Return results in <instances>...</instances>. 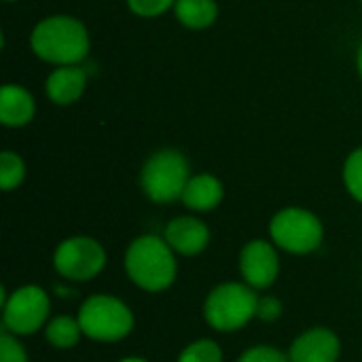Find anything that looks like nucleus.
<instances>
[{"label": "nucleus", "mask_w": 362, "mask_h": 362, "mask_svg": "<svg viewBox=\"0 0 362 362\" xmlns=\"http://www.w3.org/2000/svg\"><path fill=\"white\" fill-rule=\"evenodd\" d=\"M235 362H291V358L274 346H255L248 348Z\"/></svg>", "instance_id": "obj_21"}, {"label": "nucleus", "mask_w": 362, "mask_h": 362, "mask_svg": "<svg viewBox=\"0 0 362 362\" xmlns=\"http://www.w3.org/2000/svg\"><path fill=\"white\" fill-rule=\"evenodd\" d=\"M163 238L176 255L195 257L208 248L210 229L204 221L195 216H176L165 225Z\"/></svg>", "instance_id": "obj_11"}, {"label": "nucleus", "mask_w": 362, "mask_h": 362, "mask_svg": "<svg viewBox=\"0 0 362 362\" xmlns=\"http://www.w3.org/2000/svg\"><path fill=\"white\" fill-rule=\"evenodd\" d=\"M174 4H176V0H127V6L132 8V13H136L140 17L163 15Z\"/></svg>", "instance_id": "obj_22"}, {"label": "nucleus", "mask_w": 362, "mask_h": 362, "mask_svg": "<svg viewBox=\"0 0 362 362\" xmlns=\"http://www.w3.org/2000/svg\"><path fill=\"white\" fill-rule=\"evenodd\" d=\"M223 197H225V189L216 176L197 174L191 176L187 182L182 193V204L193 212H210L223 202Z\"/></svg>", "instance_id": "obj_14"}, {"label": "nucleus", "mask_w": 362, "mask_h": 362, "mask_svg": "<svg viewBox=\"0 0 362 362\" xmlns=\"http://www.w3.org/2000/svg\"><path fill=\"white\" fill-rule=\"evenodd\" d=\"M87 85V74L78 66H59L55 68L47 81H45V91L51 102L57 106H68L74 104Z\"/></svg>", "instance_id": "obj_12"}, {"label": "nucleus", "mask_w": 362, "mask_h": 362, "mask_svg": "<svg viewBox=\"0 0 362 362\" xmlns=\"http://www.w3.org/2000/svg\"><path fill=\"white\" fill-rule=\"evenodd\" d=\"M272 242L291 255H310L320 248L325 227L320 218L305 208H284L269 223Z\"/></svg>", "instance_id": "obj_7"}, {"label": "nucleus", "mask_w": 362, "mask_h": 362, "mask_svg": "<svg viewBox=\"0 0 362 362\" xmlns=\"http://www.w3.org/2000/svg\"><path fill=\"white\" fill-rule=\"evenodd\" d=\"M344 182L348 193L362 204V146L348 155L344 165Z\"/></svg>", "instance_id": "obj_19"}, {"label": "nucleus", "mask_w": 362, "mask_h": 362, "mask_svg": "<svg viewBox=\"0 0 362 362\" xmlns=\"http://www.w3.org/2000/svg\"><path fill=\"white\" fill-rule=\"evenodd\" d=\"M127 278L146 293L170 288L178 274L176 252L159 235H140L125 250Z\"/></svg>", "instance_id": "obj_2"}, {"label": "nucleus", "mask_w": 362, "mask_h": 362, "mask_svg": "<svg viewBox=\"0 0 362 362\" xmlns=\"http://www.w3.org/2000/svg\"><path fill=\"white\" fill-rule=\"evenodd\" d=\"M223 350L221 346L214 341V339H197L193 344H189L180 356H178V362H223Z\"/></svg>", "instance_id": "obj_18"}, {"label": "nucleus", "mask_w": 362, "mask_h": 362, "mask_svg": "<svg viewBox=\"0 0 362 362\" xmlns=\"http://www.w3.org/2000/svg\"><path fill=\"white\" fill-rule=\"evenodd\" d=\"M341 356L339 337L327 327L303 331L291 346V362H337Z\"/></svg>", "instance_id": "obj_10"}, {"label": "nucleus", "mask_w": 362, "mask_h": 362, "mask_svg": "<svg viewBox=\"0 0 362 362\" xmlns=\"http://www.w3.org/2000/svg\"><path fill=\"white\" fill-rule=\"evenodd\" d=\"M358 74H361V78H362V42H361V47H358Z\"/></svg>", "instance_id": "obj_25"}, {"label": "nucleus", "mask_w": 362, "mask_h": 362, "mask_svg": "<svg viewBox=\"0 0 362 362\" xmlns=\"http://www.w3.org/2000/svg\"><path fill=\"white\" fill-rule=\"evenodd\" d=\"M36 115L34 98L21 85L6 83L0 91V123L6 127L28 125Z\"/></svg>", "instance_id": "obj_13"}, {"label": "nucleus", "mask_w": 362, "mask_h": 362, "mask_svg": "<svg viewBox=\"0 0 362 362\" xmlns=\"http://www.w3.org/2000/svg\"><path fill=\"white\" fill-rule=\"evenodd\" d=\"M189 161L180 151L163 148L151 155L142 168L140 185L144 195L155 204H172L182 199L189 182Z\"/></svg>", "instance_id": "obj_6"}, {"label": "nucleus", "mask_w": 362, "mask_h": 362, "mask_svg": "<svg viewBox=\"0 0 362 362\" xmlns=\"http://www.w3.org/2000/svg\"><path fill=\"white\" fill-rule=\"evenodd\" d=\"M278 246L267 240H252L240 252V274L242 280L255 291H265L274 286L280 274Z\"/></svg>", "instance_id": "obj_9"}, {"label": "nucleus", "mask_w": 362, "mask_h": 362, "mask_svg": "<svg viewBox=\"0 0 362 362\" xmlns=\"http://www.w3.org/2000/svg\"><path fill=\"white\" fill-rule=\"evenodd\" d=\"M282 312H284V305L278 297L274 295H263L259 297V303H257V318L261 322H276L282 318Z\"/></svg>", "instance_id": "obj_23"}, {"label": "nucleus", "mask_w": 362, "mask_h": 362, "mask_svg": "<svg viewBox=\"0 0 362 362\" xmlns=\"http://www.w3.org/2000/svg\"><path fill=\"white\" fill-rule=\"evenodd\" d=\"M42 331H45L47 344L55 350H70L83 337L81 322L78 318H72V316H55L47 322Z\"/></svg>", "instance_id": "obj_16"}, {"label": "nucleus", "mask_w": 362, "mask_h": 362, "mask_svg": "<svg viewBox=\"0 0 362 362\" xmlns=\"http://www.w3.org/2000/svg\"><path fill=\"white\" fill-rule=\"evenodd\" d=\"M25 178V163L13 151H2L0 155V189L13 191Z\"/></svg>", "instance_id": "obj_17"}, {"label": "nucleus", "mask_w": 362, "mask_h": 362, "mask_svg": "<svg viewBox=\"0 0 362 362\" xmlns=\"http://www.w3.org/2000/svg\"><path fill=\"white\" fill-rule=\"evenodd\" d=\"M83 335L102 341V344H115L125 339L134 329V314L115 295H91L87 297L76 314Z\"/></svg>", "instance_id": "obj_4"}, {"label": "nucleus", "mask_w": 362, "mask_h": 362, "mask_svg": "<svg viewBox=\"0 0 362 362\" xmlns=\"http://www.w3.org/2000/svg\"><path fill=\"white\" fill-rule=\"evenodd\" d=\"M2 305V327L15 337H28L45 329L51 320V299L49 293L36 284H25L15 288L11 295L2 286L0 291Z\"/></svg>", "instance_id": "obj_5"}, {"label": "nucleus", "mask_w": 362, "mask_h": 362, "mask_svg": "<svg viewBox=\"0 0 362 362\" xmlns=\"http://www.w3.org/2000/svg\"><path fill=\"white\" fill-rule=\"evenodd\" d=\"M0 362H30L19 337L11 335L8 331H2L0 335Z\"/></svg>", "instance_id": "obj_20"}, {"label": "nucleus", "mask_w": 362, "mask_h": 362, "mask_svg": "<svg viewBox=\"0 0 362 362\" xmlns=\"http://www.w3.org/2000/svg\"><path fill=\"white\" fill-rule=\"evenodd\" d=\"M259 295L246 282H225L210 291L204 301L206 322L221 333H233L244 329L257 318Z\"/></svg>", "instance_id": "obj_3"}, {"label": "nucleus", "mask_w": 362, "mask_h": 362, "mask_svg": "<svg viewBox=\"0 0 362 362\" xmlns=\"http://www.w3.org/2000/svg\"><path fill=\"white\" fill-rule=\"evenodd\" d=\"M119 362H148V361H144V358H140V356H127V358H121Z\"/></svg>", "instance_id": "obj_24"}, {"label": "nucleus", "mask_w": 362, "mask_h": 362, "mask_svg": "<svg viewBox=\"0 0 362 362\" xmlns=\"http://www.w3.org/2000/svg\"><path fill=\"white\" fill-rule=\"evenodd\" d=\"M174 13L182 25L191 30H204L216 21L218 6L214 0H176Z\"/></svg>", "instance_id": "obj_15"}, {"label": "nucleus", "mask_w": 362, "mask_h": 362, "mask_svg": "<svg viewBox=\"0 0 362 362\" xmlns=\"http://www.w3.org/2000/svg\"><path fill=\"white\" fill-rule=\"evenodd\" d=\"M6 2H15V0H6Z\"/></svg>", "instance_id": "obj_26"}, {"label": "nucleus", "mask_w": 362, "mask_h": 362, "mask_svg": "<svg viewBox=\"0 0 362 362\" xmlns=\"http://www.w3.org/2000/svg\"><path fill=\"white\" fill-rule=\"evenodd\" d=\"M30 49L42 62L76 66L89 53V32L76 17L51 15L34 25L30 34Z\"/></svg>", "instance_id": "obj_1"}, {"label": "nucleus", "mask_w": 362, "mask_h": 362, "mask_svg": "<svg viewBox=\"0 0 362 362\" xmlns=\"http://www.w3.org/2000/svg\"><path fill=\"white\" fill-rule=\"evenodd\" d=\"M53 267L66 282H89L106 267V250L89 235H74L57 244Z\"/></svg>", "instance_id": "obj_8"}]
</instances>
